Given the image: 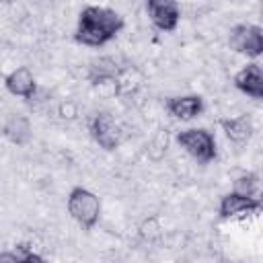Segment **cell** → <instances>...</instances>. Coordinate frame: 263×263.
<instances>
[{"label": "cell", "instance_id": "12", "mask_svg": "<svg viewBox=\"0 0 263 263\" xmlns=\"http://www.w3.org/2000/svg\"><path fill=\"white\" fill-rule=\"evenodd\" d=\"M4 136H6L12 144L23 146V144H27V142L31 140V125H29V121H27L25 117L12 115V117L6 121V125H4Z\"/></svg>", "mask_w": 263, "mask_h": 263}, {"label": "cell", "instance_id": "8", "mask_svg": "<svg viewBox=\"0 0 263 263\" xmlns=\"http://www.w3.org/2000/svg\"><path fill=\"white\" fill-rule=\"evenodd\" d=\"M234 88L240 90L242 95L251 97L253 101L263 99V70L259 64H247L234 74Z\"/></svg>", "mask_w": 263, "mask_h": 263}, {"label": "cell", "instance_id": "16", "mask_svg": "<svg viewBox=\"0 0 263 263\" xmlns=\"http://www.w3.org/2000/svg\"><path fill=\"white\" fill-rule=\"evenodd\" d=\"M0 2H6L8 4V2H14V0H0Z\"/></svg>", "mask_w": 263, "mask_h": 263}, {"label": "cell", "instance_id": "3", "mask_svg": "<svg viewBox=\"0 0 263 263\" xmlns=\"http://www.w3.org/2000/svg\"><path fill=\"white\" fill-rule=\"evenodd\" d=\"M177 142L191 158H195L201 164H208V162L216 160V156H218L216 138L212 132H208L203 127H189V129L179 132Z\"/></svg>", "mask_w": 263, "mask_h": 263}, {"label": "cell", "instance_id": "2", "mask_svg": "<svg viewBox=\"0 0 263 263\" xmlns=\"http://www.w3.org/2000/svg\"><path fill=\"white\" fill-rule=\"evenodd\" d=\"M68 214L82 230H92L101 218V199L86 187H72L66 199Z\"/></svg>", "mask_w": 263, "mask_h": 263}, {"label": "cell", "instance_id": "1", "mask_svg": "<svg viewBox=\"0 0 263 263\" xmlns=\"http://www.w3.org/2000/svg\"><path fill=\"white\" fill-rule=\"evenodd\" d=\"M123 29V16L107 6H84L78 14L74 39L86 47H103Z\"/></svg>", "mask_w": 263, "mask_h": 263}, {"label": "cell", "instance_id": "5", "mask_svg": "<svg viewBox=\"0 0 263 263\" xmlns=\"http://www.w3.org/2000/svg\"><path fill=\"white\" fill-rule=\"evenodd\" d=\"M259 210H261V199L257 195H245L238 191H230L222 195L218 203V216L222 220L247 218L251 214H257Z\"/></svg>", "mask_w": 263, "mask_h": 263}, {"label": "cell", "instance_id": "15", "mask_svg": "<svg viewBox=\"0 0 263 263\" xmlns=\"http://www.w3.org/2000/svg\"><path fill=\"white\" fill-rule=\"evenodd\" d=\"M14 255H16V263H43V255L35 253L31 245L27 242H18L12 247Z\"/></svg>", "mask_w": 263, "mask_h": 263}, {"label": "cell", "instance_id": "10", "mask_svg": "<svg viewBox=\"0 0 263 263\" xmlns=\"http://www.w3.org/2000/svg\"><path fill=\"white\" fill-rule=\"evenodd\" d=\"M4 88L21 99H33L37 92V80L33 76V72L27 66H18L14 68L10 74H6L4 78Z\"/></svg>", "mask_w": 263, "mask_h": 263}, {"label": "cell", "instance_id": "13", "mask_svg": "<svg viewBox=\"0 0 263 263\" xmlns=\"http://www.w3.org/2000/svg\"><path fill=\"white\" fill-rule=\"evenodd\" d=\"M88 78L92 84H101L105 80H113L115 78V62L113 60H99V62H92L90 66V72H88Z\"/></svg>", "mask_w": 263, "mask_h": 263}, {"label": "cell", "instance_id": "6", "mask_svg": "<svg viewBox=\"0 0 263 263\" xmlns=\"http://www.w3.org/2000/svg\"><path fill=\"white\" fill-rule=\"evenodd\" d=\"M88 132H90V138L99 144V148H103L107 152H113L121 142L119 127H117L113 115H109L107 111H99L92 115V119L88 123Z\"/></svg>", "mask_w": 263, "mask_h": 263}, {"label": "cell", "instance_id": "7", "mask_svg": "<svg viewBox=\"0 0 263 263\" xmlns=\"http://www.w3.org/2000/svg\"><path fill=\"white\" fill-rule=\"evenodd\" d=\"M146 12L158 31L173 33L181 18V6L177 0H146Z\"/></svg>", "mask_w": 263, "mask_h": 263}, {"label": "cell", "instance_id": "11", "mask_svg": "<svg viewBox=\"0 0 263 263\" xmlns=\"http://www.w3.org/2000/svg\"><path fill=\"white\" fill-rule=\"evenodd\" d=\"M220 125H222V132L226 134V138L234 144H245L253 136V121L249 115H236V117L222 119Z\"/></svg>", "mask_w": 263, "mask_h": 263}, {"label": "cell", "instance_id": "9", "mask_svg": "<svg viewBox=\"0 0 263 263\" xmlns=\"http://www.w3.org/2000/svg\"><path fill=\"white\" fill-rule=\"evenodd\" d=\"M164 109L171 117L179 121H191L201 115L203 111V99L199 95H181V97H168L164 103Z\"/></svg>", "mask_w": 263, "mask_h": 263}, {"label": "cell", "instance_id": "4", "mask_svg": "<svg viewBox=\"0 0 263 263\" xmlns=\"http://www.w3.org/2000/svg\"><path fill=\"white\" fill-rule=\"evenodd\" d=\"M228 43L236 53L247 58H259L263 53V29L259 25H236L230 29Z\"/></svg>", "mask_w": 263, "mask_h": 263}, {"label": "cell", "instance_id": "14", "mask_svg": "<svg viewBox=\"0 0 263 263\" xmlns=\"http://www.w3.org/2000/svg\"><path fill=\"white\" fill-rule=\"evenodd\" d=\"M232 191H238V193H245V195H257V191H259V177L255 173H245V175L236 177Z\"/></svg>", "mask_w": 263, "mask_h": 263}]
</instances>
